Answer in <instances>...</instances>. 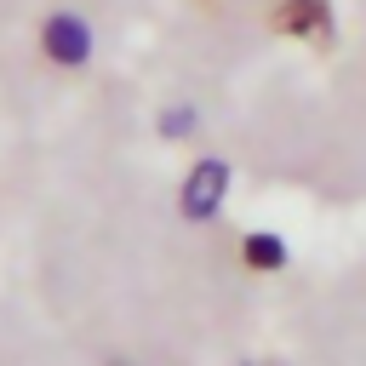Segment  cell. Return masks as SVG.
<instances>
[{
    "label": "cell",
    "mask_w": 366,
    "mask_h": 366,
    "mask_svg": "<svg viewBox=\"0 0 366 366\" xmlns=\"http://www.w3.org/2000/svg\"><path fill=\"white\" fill-rule=\"evenodd\" d=\"M217 189H223V166H200V172L189 177V189H183L189 217H206V212L217 206Z\"/></svg>",
    "instance_id": "obj_3"
},
{
    "label": "cell",
    "mask_w": 366,
    "mask_h": 366,
    "mask_svg": "<svg viewBox=\"0 0 366 366\" xmlns=\"http://www.w3.org/2000/svg\"><path fill=\"white\" fill-rule=\"evenodd\" d=\"M46 51H51L57 63H80V57H86V29H80L74 17H51V23H46Z\"/></svg>",
    "instance_id": "obj_2"
},
{
    "label": "cell",
    "mask_w": 366,
    "mask_h": 366,
    "mask_svg": "<svg viewBox=\"0 0 366 366\" xmlns=\"http://www.w3.org/2000/svg\"><path fill=\"white\" fill-rule=\"evenodd\" d=\"M274 29H280V34H303V40H326V34H332L326 0H280V6H274Z\"/></svg>",
    "instance_id": "obj_1"
},
{
    "label": "cell",
    "mask_w": 366,
    "mask_h": 366,
    "mask_svg": "<svg viewBox=\"0 0 366 366\" xmlns=\"http://www.w3.org/2000/svg\"><path fill=\"white\" fill-rule=\"evenodd\" d=\"M246 263L252 269H274L280 263V240L274 234H246Z\"/></svg>",
    "instance_id": "obj_4"
}]
</instances>
